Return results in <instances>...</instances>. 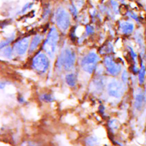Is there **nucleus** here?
<instances>
[{"instance_id":"nucleus-16","label":"nucleus","mask_w":146,"mask_h":146,"mask_svg":"<svg viewBox=\"0 0 146 146\" xmlns=\"http://www.w3.org/2000/svg\"><path fill=\"white\" fill-rule=\"evenodd\" d=\"M41 99L43 101L46 102H50L53 101L52 97L50 95L47 94H44L41 96Z\"/></svg>"},{"instance_id":"nucleus-15","label":"nucleus","mask_w":146,"mask_h":146,"mask_svg":"<svg viewBox=\"0 0 146 146\" xmlns=\"http://www.w3.org/2000/svg\"><path fill=\"white\" fill-rule=\"evenodd\" d=\"M110 3L113 11L116 13H119V4L115 0H110Z\"/></svg>"},{"instance_id":"nucleus-9","label":"nucleus","mask_w":146,"mask_h":146,"mask_svg":"<svg viewBox=\"0 0 146 146\" xmlns=\"http://www.w3.org/2000/svg\"><path fill=\"white\" fill-rule=\"evenodd\" d=\"M119 29L123 34L126 35L130 34L134 30V25L132 23L127 21H123L119 24Z\"/></svg>"},{"instance_id":"nucleus-2","label":"nucleus","mask_w":146,"mask_h":146,"mask_svg":"<svg viewBox=\"0 0 146 146\" xmlns=\"http://www.w3.org/2000/svg\"><path fill=\"white\" fill-rule=\"evenodd\" d=\"M55 21L58 27L62 31L67 30L70 25L68 13L62 7H58L55 12Z\"/></svg>"},{"instance_id":"nucleus-22","label":"nucleus","mask_w":146,"mask_h":146,"mask_svg":"<svg viewBox=\"0 0 146 146\" xmlns=\"http://www.w3.org/2000/svg\"><path fill=\"white\" fill-rule=\"evenodd\" d=\"M33 3H26V4L24 5V6L22 7V10H21V12H22V13H24V12H25V11L27 10V9H30V8L33 6Z\"/></svg>"},{"instance_id":"nucleus-8","label":"nucleus","mask_w":146,"mask_h":146,"mask_svg":"<svg viewBox=\"0 0 146 146\" xmlns=\"http://www.w3.org/2000/svg\"><path fill=\"white\" fill-rule=\"evenodd\" d=\"M29 42V38H24L17 42L14 46V50L19 55L24 54L27 49Z\"/></svg>"},{"instance_id":"nucleus-12","label":"nucleus","mask_w":146,"mask_h":146,"mask_svg":"<svg viewBox=\"0 0 146 146\" xmlns=\"http://www.w3.org/2000/svg\"><path fill=\"white\" fill-rule=\"evenodd\" d=\"M138 79L140 84H143L144 82L145 74V67L144 64H141L138 72Z\"/></svg>"},{"instance_id":"nucleus-7","label":"nucleus","mask_w":146,"mask_h":146,"mask_svg":"<svg viewBox=\"0 0 146 146\" xmlns=\"http://www.w3.org/2000/svg\"><path fill=\"white\" fill-rule=\"evenodd\" d=\"M104 66L107 71L112 75H117L121 70V66L116 63L111 56H107L104 58Z\"/></svg>"},{"instance_id":"nucleus-10","label":"nucleus","mask_w":146,"mask_h":146,"mask_svg":"<svg viewBox=\"0 0 146 146\" xmlns=\"http://www.w3.org/2000/svg\"><path fill=\"white\" fill-rule=\"evenodd\" d=\"M144 100V98L143 95V92H141V90L140 91H137L135 95V107L137 110H140L143 107V104Z\"/></svg>"},{"instance_id":"nucleus-3","label":"nucleus","mask_w":146,"mask_h":146,"mask_svg":"<svg viewBox=\"0 0 146 146\" xmlns=\"http://www.w3.org/2000/svg\"><path fill=\"white\" fill-rule=\"evenodd\" d=\"M75 62V55L74 52L69 49H65L61 54L58 60L59 66H63L66 71L72 69Z\"/></svg>"},{"instance_id":"nucleus-21","label":"nucleus","mask_w":146,"mask_h":146,"mask_svg":"<svg viewBox=\"0 0 146 146\" xmlns=\"http://www.w3.org/2000/svg\"><path fill=\"white\" fill-rule=\"evenodd\" d=\"M121 79L123 82H124V83H127V82L128 81V73L125 70H124L121 74Z\"/></svg>"},{"instance_id":"nucleus-17","label":"nucleus","mask_w":146,"mask_h":146,"mask_svg":"<svg viewBox=\"0 0 146 146\" xmlns=\"http://www.w3.org/2000/svg\"><path fill=\"white\" fill-rule=\"evenodd\" d=\"M69 10H70V13L74 15V16H76L77 15V14H78V10H77V8L76 7V6L73 3V4H71L70 7H69Z\"/></svg>"},{"instance_id":"nucleus-19","label":"nucleus","mask_w":146,"mask_h":146,"mask_svg":"<svg viewBox=\"0 0 146 146\" xmlns=\"http://www.w3.org/2000/svg\"><path fill=\"white\" fill-rule=\"evenodd\" d=\"M87 141L88 145H95L97 144V140L94 137H90L88 138Z\"/></svg>"},{"instance_id":"nucleus-27","label":"nucleus","mask_w":146,"mask_h":146,"mask_svg":"<svg viewBox=\"0 0 146 146\" xmlns=\"http://www.w3.org/2000/svg\"><path fill=\"white\" fill-rule=\"evenodd\" d=\"M117 1H119L120 2H124V0H117Z\"/></svg>"},{"instance_id":"nucleus-11","label":"nucleus","mask_w":146,"mask_h":146,"mask_svg":"<svg viewBox=\"0 0 146 146\" xmlns=\"http://www.w3.org/2000/svg\"><path fill=\"white\" fill-rule=\"evenodd\" d=\"M42 40V36L40 35L37 34L35 36H34L30 45L29 52H33L37 48L38 45L40 43Z\"/></svg>"},{"instance_id":"nucleus-5","label":"nucleus","mask_w":146,"mask_h":146,"mask_svg":"<svg viewBox=\"0 0 146 146\" xmlns=\"http://www.w3.org/2000/svg\"><path fill=\"white\" fill-rule=\"evenodd\" d=\"M50 61L47 56L43 53L36 54L33 59L32 65L33 68L37 71L45 72L48 68Z\"/></svg>"},{"instance_id":"nucleus-25","label":"nucleus","mask_w":146,"mask_h":146,"mask_svg":"<svg viewBox=\"0 0 146 146\" xmlns=\"http://www.w3.org/2000/svg\"><path fill=\"white\" fill-rule=\"evenodd\" d=\"M129 51H130V54H131V56H132V57L133 60L135 61V60L136 59L137 55H136V53L133 51V49H132V48L129 47Z\"/></svg>"},{"instance_id":"nucleus-13","label":"nucleus","mask_w":146,"mask_h":146,"mask_svg":"<svg viewBox=\"0 0 146 146\" xmlns=\"http://www.w3.org/2000/svg\"><path fill=\"white\" fill-rule=\"evenodd\" d=\"M66 81L70 86H74L76 83V77L73 74H67L66 76Z\"/></svg>"},{"instance_id":"nucleus-6","label":"nucleus","mask_w":146,"mask_h":146,"mask_svg":"<svg viewBox=\"0 0 146 146\" xmlns=\"http://www.w3.org/2000/svg\"><path fill=\"white\" fill-rule=\"evenodd\" d=\"M124 90L123 84L117 80L111 82L107 86L108 95L115 98H121L124 94Z\"/></svg>"},{"instance_id":"nucleus-24","label":"nucleus","mask_w":146,"mask_h":146,"mask_svg":"<svg viewBox=\"0 0 146 146\" xmlns=\"http://www.w3.org/2000/svg\"><path fill=\"white\" fill-rule=\"evenodd\" d=\"M116 120H112L110 123V127L113 129L117 128V123H116Z\"/></svg>"},{"instance_id":"nucleus-4","label":"nucleus","mask_w":146,"mask_h":146,"mask_svg":"<svg viewBox=\"0 0 146 146\" xmlns=\"http://www.w3.org/2000/svg\"><path fill=\"white\" fill-rule=\"evenodd\" d=\"M98 61V55L94 52H90L85 56L82 60V68L86 72L91 74L95 70Z\"/></svg>"},{"instance_id":"nucleus-23","label":"nucleus","mask_w":146,"mask_h":146,"mask_svg":"<svg viewBox=\"0 0 146 146\" xmlns=\"http://www.w3.org/2000/svg\"><path fill=\"white\" fill-rule=\"evenodd\" d=\"M86 33L87 35H90L94 33V29L91 26L88 25L86 26Z\"/></svg>"},{"instance_id":"nucleus-1","label":"nucleus","mask_w":146,"mask_h":146,"mask_svg":"<svg viewBox=\"0 0 146 146\" xmlns=\"http://www.w3.org/2000/svg\"><path fill=\"white\" fill-rule=\"evenodd\" d=\"M59 38L58 30L55 27H52L50 29L43 45V50L50 57H53L55 54Z\"/></svg>"},{"instance_id":"nucleus-20","label":"nucleus","mask_w":146,"mask_h":146,"mask_svg":"<svg viewBox=\"0 0 146 146\" xmlns=\"http://www.w3.org/2000/svg\"><path fill=\"white\" fill-rule=\"evenodd\" d=\"M136 42L139 43V44L140 45H142L143 43V36L141 34H138L136 35Z\"/></svg>"},{"instance_id":"nucleus-14","label":"nucleus","mask_w":146,"mask_h":146,"mask_svg":"<svg viewBox=\"0 0 146 146\" xmlns=\"http://www.w3.org/2000/svg\"><path fill=\"white\" fill-rule=\"evenodd\" d=\"M2 55L5 57L10 58L12 55V49L10 47H7L4 49V50H2Z\"/></svg>"},{"instance_id":"nucleus-26","label":"nucleus","mask_w":146,"mask_h":146,"mask_svg":"<svg viewBox=\"0 0 146 146\" xmlns=\"http://www.w3.org/2000/svg\"><path fill=\"white\" fill-rule=\"evenodd\" d=\"M143 95H144V100L146 102V85L145 86V88L143 91Z\"/></svg>"},{"instance_id":"nucleus-18","label":"nucleus","mask_w":146,"mask_h":146,"mask_svg":"<svg viewBox=\"0 0 146 146\" xmlns=\"http://www.w3.org/2000/svg\"><path fill=\"white\" fill-rule=\"evenodd\" d=\"M127 15H128L129 17H131V18H132L133 19L135 20L136 21H139V17H138V15H137L136 13H135L134 12H133V11H128Z\"/></svg>"}]
</instances>
